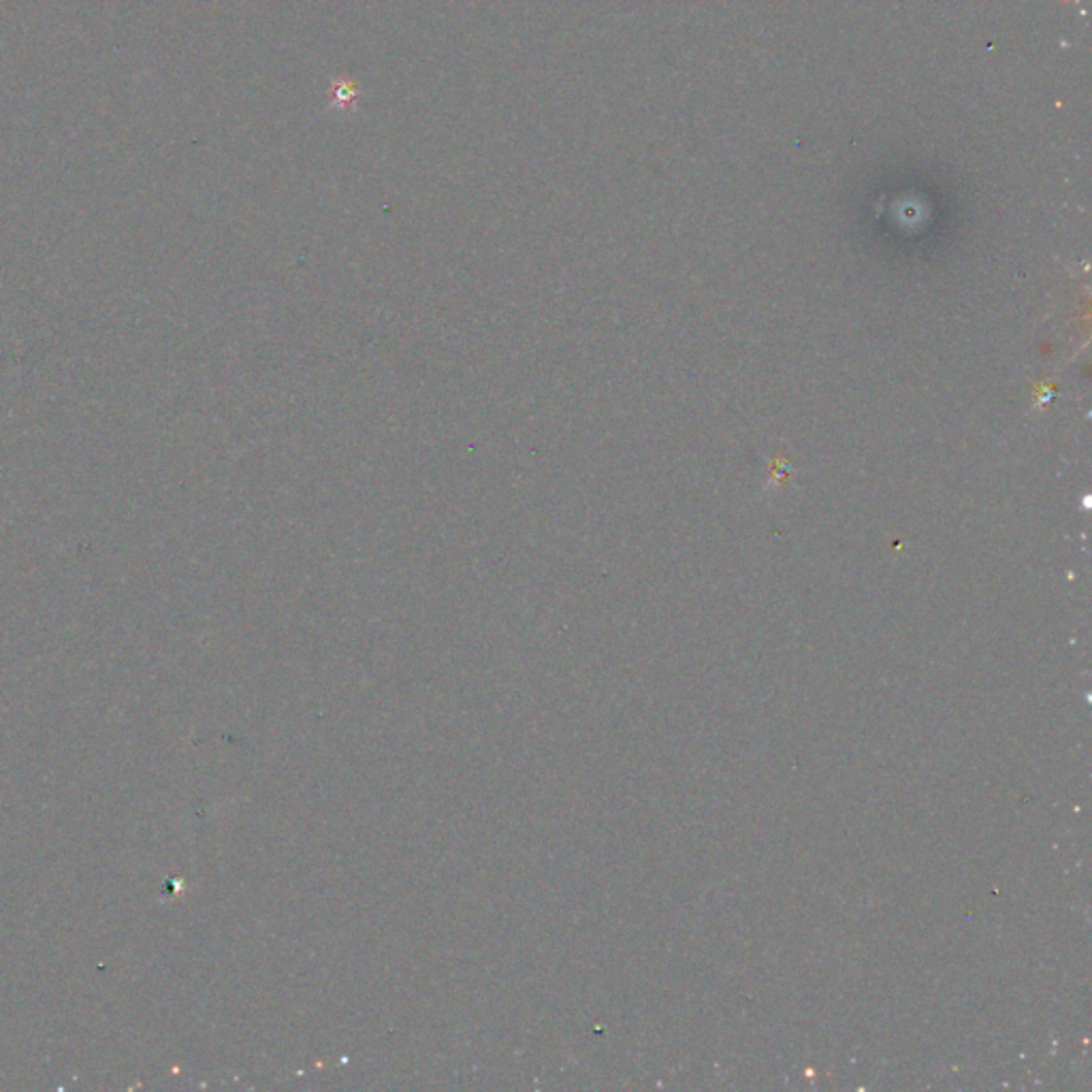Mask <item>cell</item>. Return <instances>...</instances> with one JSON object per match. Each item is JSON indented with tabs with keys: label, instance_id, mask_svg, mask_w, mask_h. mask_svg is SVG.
<instances>
[{
	"label": "cell",
	"instance_id": "6da1fadb",
	"mask_svg": "<svg viewBox=\"0 0 1092 1092\" xmlns=\"http://www.w3.org/2000/svg\"><path fill=\"white\" fill-rule=\"evenodd\" d=\"M359 97V88L352 82L343 80V82H335L333 83V90H331V99H333V105L335 107H350L352 102L357 101Z\"/></svg>",
	"mask_w": 1092,
	"mask_h": 1092
}]
</instances>
